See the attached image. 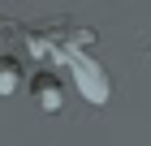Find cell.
Segmentation results:
<instances>
[{
    "mask_svg": "<svg viewBox=\"0 0 151 146\" xmlns=\"http://www.w3.org/2000/svg\"><path fill=\"white\" fill-rule=\"evenodd\" d=\"M35 99H39V108H47V112L60 108V90H56V78H52V73H39L35 78Z\"/></svg>",
    "mask_w": 151,
    "mask_h": 146,
    "instance_id": "obj_1",
    "label": "cell"
},
{
    "mask_svg": "<svg viewBox=\"0 0 151 146\" xmlns=\"http://www.w3.org/2000/svg\"><path fill=\"white\" fill-rule=\"evenodd\" d=\"M22 86V69L13 56H0V95H13V90Z\"/></svg>",
    "mask_w": 151,
    "mask_h": 146,
    "instance_id": "obj_2",
    "label": "cell"
}]
</instances>
